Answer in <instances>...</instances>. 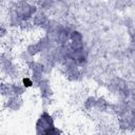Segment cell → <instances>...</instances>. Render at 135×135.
<instances>
[{
	"instance_id": "6da1fadb",
	"label": "cell",
	"mask_w": 135,
	"mask_h": 135,
	"mask_svg": "<svg viewBox=\"0 0 135 135\" xmlns=\"http://www.w3.org/2000/svg\"><path fill=\"white\" fill-rule=\"evenodd\" d=\"M54 127L53 117L47 113L43 112L40 118L36 122V131L38 134H46V132Z\"/></svg>"
},
{
	"instance_id": "7a4b0ae2",
	"label": "cell",
	"mask_w": 135,
	"mask_h": 135,
	"mask_svg": "<svg viewBox=\"0 0 135 135\" xmlns=\"http://www.w3.org/2000/svg\"><path fill=\"white\" fill-rule=\"evenodd\" d=\"M16 13L23 20H27V19H30L31 17L34 16V14L36 13V7L30 5L25 1H20L16 6Z\"/></svg>"
},
{
	"instance_id": "3957f363",
	"label": "cell",
	"mask_w": 135,
	"mask_h": 135,
	"mask_svg": "<svg viewBox=\"0 0 135 135\" xmlns=\"http://www.w3.org/2000/svg\"><path fill=\"white\" fill-rule=\"evenodd\" d=\"M7 108L13 110V111H17L21 108L22 105V100L20 99L19 96L17 95H14V96H9L8 99H7Z\"/></svg>"
},
{
	"instance_id": "277c9868",
	"label": "cell",
	"mask_w": 135,
	"mask_h": 135,
	"mask_svg": "<svg viewBox=\"0 0 135 135\" xmlns=\"http://www.w3.org/2000/svg\"><path fill=\"white\" fill-rule=\"evenodd\" d=\"M49 22L47 20V17L44 13L42 12H39V13H36V15L33 17V24L35 25H38V26H43V28L45 27L46 23Z\"/></svg>"
},
{
	"instance_id": "5b68a950",
	"label": "cell",
	"mask_w": 135,
	"mask_h": 135,
	"mask_svg": "<svg viewBox=\"0 0 135 135\" xmlns=\"http://www.w3.org/2000/svg\"><path fill=\"white\" fill-rule=\"evenodd\" d=\"M71 56L77 61V63H83V62H85V60H86V58H88V53H86L83 49L77 50V51L72 50Z\"/></svg>"
},
{
	"instance_id": "8992f818",
	"label": "cell",
	"mask_w": 135,
	"mask_h": 135,
	"mask_svg": "<svg viewBox=\"0 0 135 135\" xmlns=\"http://www.w3.org/2000/svg\"><path fill=\"white\" fill-rule=\"evenodd\" d=\"M38 86H39V89H40V91H41V95H42L43 98H49V97H51V95H52V89H51V85L49 84V82H47L46 80L43 79V80L38 84Z\"/></svg>"
},
{
	"instance_id": "52a82bcc",
	"label": "cell",
	"mask_w": 135,
	"mask_h": 135,
	"mask_svg": "<svg viewBox=\"0 0 135 135\" xmlns=\"http://www.w3.org/2000/svg\"><path fill=\"white\" fill-rule=\"evenodd\" d=\"M30 69L32 70L33 73H44V64L37 62V61H32L28 64Z\"/></svg>"
},
{
	"instance_id": "ba28073f",
	"label": "cell",
	"mask_w": 135,
	"mask_h": 135,
	"mask_svg": "<svg viewBox=\"0 0 135 135\" xmlns=\"http://www.w3.org/2000/svg\"><path fill=\"white\" fill-rule=\"evenodd\" d=\"M26 52H27L30 55L34 56V55H36L37 53L41 52V50H40V46H39L38 43H32V44H30V45L27 46Z\"/></svg>"
},
{
	"instance_id": "9c48e42d",
	"label": "cell",
	"mask_w": 135,
	"mask_h": 135,
	"mask_svg": "<svg viewBox=\"0 0 135 135\" xmlns=\"http://www.w3.org/2000/svg\"><path fill=\"white\" fill-rule=\"evenodd\" d=\"M25 89H26V88H25L23 84H18V83H14V84H13V91H14V95L19 96V95L23 94V93L25 92Z\"/></svg>"
},
{
	"instance_id": "30bf717a",
	"label": "cell",
	"mask_w": 135,
	"mask_h": 135,
	"mask_svg": "<svg viewBox=\"0 0 135 135\" xmlns=\"http://www.w3.org/2000/svg\"><path fill=\"white\" fill-rule=\"evenodd\" d=\"M96 98L95 97H89V98H86L85 100H84V103H83V105H84V108L86 109V110H91V109H93L95 105H96Z\"/></svg>"
},
{
	"instance_id": "8fae6325",
	"label": "cell",
	"mask_w": 135,
	"mask_h": 135,
	"mask_svg": "<svg viewBox=\"0 0 135 135\" xmlns=\"http://www.w3.org/2000/svg\"><path fill=\"white\" fill-rule=\"evenodd\" d=\"M70 47L74 51L81 50V49H83V42H82V40H72Z\"/></svg>"
},
{
	"instance_id": "7c38bea8",
	"label": "cell",
	"mask_w": 135,
	"mask_h": 135,
	"mask_svg": "<svg viewBox=\"0 0 135 135\" xmlns=\"http://www.w3.org/2000/svg\"><path fill=\"white\" fill-rule=\"evenodd\" d=\"M70 39H71V41L72 40H82V34L78 31H71Z\"/></svg>"
},
{
	"instance_id": "4fadbf2b",
	"label": "cell",
	"mask_w": 135,
	"mask_h": 135,
	"mask_svg": "<svg viewBox=\"0 0 135 135\" xmlns=\"http://www.w3.org/2000/svg\"><path fill=\"white\" fill-rule=\"evenodd\" d=\"M97 109H99V110H104V109H107V107H108V103H107V101L103 99V98H98L97 100H96V105H95Z\"/></svg>"
},
{
	"instance_id": "5bb4252c",
	"label": "cell",
	"mask_w": 135,
	"mask_h": 135,
	"mask_svg": "<svg viewBox=\"0 0 135 135\" xmlns=\"http://www.w3.org/2000/svg\"><path fill=\"white\" fill-rule=\"evenodd\" d=\"M22 84L25 86V88H30L34 84V81L32 80V78H28V77H25L22 79Z\"/></svg>"
},
{
	"instance_id": "9a60e30c",
	"label": "cell",
	"mask_w": 135,
	"mask_h": 135,
	"mask_svg": "<svg viewBox=\"0 0 135 135\" xmlns=\"http://www.w3.org/2000/svg\"><path fill=\"white\" fill-rule=\"evenodd\" d=\"M5 32H6V31H5V28L2 26V27H1V36H2V37H3V36H5Z\"/></svg>"
},
{
	"instance_id": "2e32d148",
	"label": "cell",
	"mask_w": 135,
	"mask_h": 135,
	"mask_svg": "<svg viewBox=\"0 0 135 135\" xmlns=\"http://www.w3.org/2000/svg\"><path fill=\"white\" fill-rule=\"evenodd\" d=\"M133 116H134V117H135V111H134V112H133Z\"/></svg>"
}]
</instances>
